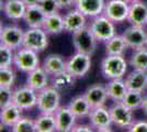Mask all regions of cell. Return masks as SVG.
I'll return each instance as SVG.
<instances>
[{
    "label": "cell",
    "mask_w": 147,
    "mask_h": 132,
    "mask_svg": "<svg viewBox=\"0 0 147 132\" xmlns=\"http://www.w3.org/2000/svg\"><path fill=\"white\" fill-rule=\"evenodd\" d=\"M97 43L98 40L92 33L89 25L73 33V44L76 52L85 53L92 56L97 50Z\"/></svg>",
    "instance_id": "4"
},
{
    "label": "cell",
    "mask_w": 147,
    "mask_h": 132,
    "mask_svg": "<svg viewBox=\"0 0 147 132\" xmlns=\"http://www.w3.org/2000/svg\"><path fill=\"white\" fill-rule=\"evenodd\" d=\"M12 132H36L35 119L29 117H21L20 120L11 128Z\"/></svg>",
    "instance_id": "34"
},
{
    "label": "cell",
    "mask_w": 147,
    "mask_h": 132,
    "mask_svg": "<svg viewBox=\"0 0 147 132\" xmlns=\"http://www.w3.org/2000/svg\"><path fill=\"white\" fill-rule=\"evenodd\" d=\"M126 1H127V2H129V3H131V2H134V1H137V0H126Z\"/></svg>",
    "instance_id": "43"
},
{
    "label": "cell",
    "mask_w": 147,
    "mask_h": 132,
    "mask_svg": "<svg viewBox=\"0 0 147 132\" xmlns=\"http://www.w3.org/2000/svg\"><path fill=\"white\" fill-rule=\"evenodd\" d=\"M13 94L14 90L12 87L0 86V109L13 104Z\"/></svg>",
    "instance_id": "36"
},
{
    "label": "cell",
    "mask_w": 147,
    "mask_h": 132,
    "mask_svg": "<svg viewBox=\"0 0 147 132\" xmlns=\"http://www.w3.org/2000/svg\"><path fill=\"white\" fill-rule=\"evenodd\" d=\"M91 65V55L76 52L67 60L66 69L76 78H82L89 73Z\"/></svg>",
    "instance_id": "7"
},
{
    "label": "cell",
    "mask_w": 147,
    "mask_h": 132,
    "mask_svg": "<svg viewBox=\"0 0 147 132\" xmlns=\"http://www.w3.org/2000/svg\"><path fill=\"white\" fill-rule=\"evenodd\" d=\"M13 104H16L22 110H31L37 105V91L28 85L14 89Z\"/></svg>",
    "instance_id": "12"
},
{
    "label": "cell",
    "mask_w": 147,
    "mask_h": 132,
    "mask_svg": "<svg viewBox=\"0 0 147 132\" xmlns=\"http://www.w3.org/2000/svg\"><path fill=\"white\" fill-rule=\"evenodd\" d=\"M129 63L123 55H107L101 62V73L107 79L123 78L127 72Z\"/></svg>",
    "instance_id": "1"
},
{
    "label": "cell",
    "mask_w": 147,
    "mask_h": 132,
    "mask_svg": "<svg viewBox=\"0 0 147 132\" xmlns=\"http://www.w3.org/2000/svg\"><path fill=\"white\" fill-rule=\"evenodd\" d=\"M49 43V33L43 28H29L24 31L22 46L41 53L47 49Z\"/></svg>",
    "instance_id": "5"
},
{
    "label": "cell",
    "mask_w": 147,
    "mask_h": 132,
    "mask_svg": "<svg viewBox=\"0 0 147 132\" xmlns=\"http://www.w3.org/2000/svg\"><path fill=\"white\" fill-rule=\"evenodd\" d=\"M129 49L125 39L121 34H115L113 38L105 42V54L107 55H123Z\"/></svg>",
    "instance_id": "29"
},
{
    "label": "cell",
    "mask_w": 147,
    "mask_h": 132,
    "mask_svg": "<svg viewBox=\"0 0 147 132\" xmlns=\"http://www.w3.org/2000/svg\"><path fill=\"white\" fill-rule=\"evenodd\" d=\"M111 118L114 126L122 129H129L133 125V110L125 106L122 101H117L110 107Z\"/></svg>",
    "instance_id": "9"
},
{
    "label": "cell",
    "mask_w": 147,
    "mask_h": 132,
    "mask_svg": "<svg viewBox=\"0 0 147 132\" xmlns=\"http://www.w3.org/2000/svg\"><path fill=\"white\" fill-rule=\"evenodd\" d=\"M129 2L126 0H108L105 1L103 14L114 23H121L127 20Z\"/></svg>",
    "instance_id": "8"
},
{
    "label": "cell",
    "mask_w": 147,
    "mask_h": 132,
    "mask_svg": "<svg viewBox=\"0 0 147 132\" xmlns=\"http://www.w3.org/2000/svg\"><path fill=\"white\" fill-rule=\"evenodd\" d=\"M146 25H147V22H146Z\"/></svg>",
    "instance_id": "44"
},
{
    "label": "cell",
    "mask_w": 147,
    "mask_h": 132,
    "mask_svg": "<svg viewBox=\"0 0 147 132\" xmlns=\"http://www.w3.org/2000/svg\"><path fill=\"white\" fill-rule=\"evenodd\" d=\"M122 35L125 39L129 49H133L135 51L147 46V32L144 26L131 24L124 30Z\"/></svg>",
    "instance_id": "13"
},
{
    "label": "cell",
    "mask_w": 147,
    "mask_h": 132,
    "mask_svg": "<svg viewBox=\"0 0 147 132\" xmlns=\"http://www.w3.org/2000/svg\"><path fill=\"white\" fill-rule=\"evenodd\" d=\"M26 6H35V5H38L41 0H22Z\"/></svg>",
    "instance_id": "41"
},
{
    "label": "cell",
    "mask_w": 147,
    "mask_h": 132,
    "mask_svg": "<svg viewBox=\"0 0 147 132\" xmlns=\"http://www.w3.org/2000/svg\"><path fill=\"white\" fill-rule=\"evenodd\" d=\"M93 127L91 125H77L73 128V132H92Z\"/></svg>",
    "instance_id": "39"
},
{
    "label": "cell",
    "mask_w": 147,
    "mask_h": 132,
    "mask_svg": "<svg viewBox=\"0 0 147 132\" xmlns=\"http://www.w3.org/2000/svg\"><path fill=\"white\" fill-rule=\"evenodd\" d=\"M68 107L70 108V110L76 114L77 118H86V117H88L92 109V107L88 102V100H87V98L85 97L84 94L74 97L73 99L69 101Z\"/></svg>",
    "instance_id": "26"
},
{
    "label": "cell",
    "mask_w": 147,
    "mask_h": 132,
    "mask_svg": "<svg viewBox=\"0 0 147 132\" xmlns=\"http://www.w3.org/2000/svg\"><path fill=\"white\" fill-rule=\"evenodd\" d=\"M129 90H135L144 93L147 89V72L133 69L124 79Z\"/></svg>",
    "instance_id": "21"
},
{
    "label": "cell",
    "mask_w": 147,
    "mask_h": 132,
    "mask_svg": "<svg viewBox=\"0 0 147 132\" xmlns=\"http://www.w3.org/2000/svg\"><path fill=\"white\" fill-rule=\"evenodd\" d=\"M61 91L53 86H47L37 93L36 108L41 113H54L61 107Z\"/></svg>",
    "instance_id": "2"
},
{
    "label": "cell",
    "mask_w": 147,
    "mask_h": 132,
    "mask_svg": "<svg viewBox=\"0 0 147 132\" xmlns=\"http://www.w3.org/2000/svg\"><path fill=\"white\" fill-rule=\"evenodd\" d=\"M22 111L23 110L20 107H18L16 104H11L7 107L2 108L0 111L1 126L12 128L22 117Z\"/></svg>",
    "instance_id": "25"
},
{
    "label": "cell",
    "mask_w": 147,
    "mask_h": 132,
    "mask_svg": "<svg viewBox=\"0 0 147 132\" xmlns=\"http://www.w3.org/2000/svg\"><path fill=\"white\" fill-rule=\"evenodd\" d=\"M42 66L47 72V74L49 76H54L66 69L67 61L61 54L52 53V54H49V55L45 57Z\"/></svg>",
    "instance_id": "22"
},
{
    "label": "cell",
    "mask_w": 147,
    "mask_h": 132,
    "mask_svg": "<svg viewBox=\"0 0 147 132\" xmlns=\"http://www.w3.org/2000/svg\"><path fill=\"white\" fill-rule=\"evenodd\" d=\"M85 26H87V17L77 8H74L71 10H69L64 16L65 32L73 34L74 32L78 31Z\"/></svg>",
    "instance_id": "16"
},
{
    "label": "cell",
    "mask_w": 147,
    "mask_h": 132,
    "mask_svg": "<svg viewBox=\"0 0 147 132\" xmlns=\"http://www.w3.org/2000/svg\"><path fill=\"white\" fill-rule=\"evenodd\" d=\"M17 75L12 67L0 68V86L3 87H13L16 84Z\"/></svg>",
    "instance_id": "35"
},
{
    "label": "cell",
    "mask_w": 147,
    "mask_h": 132,
    "mask_svg": "<svg viewBox=\"0 0 147 132\" xmlns=\"http://www.w3.org/2000/svg\"><path fill=\"white\" fill-rule=\"evenodd\" d=\"M43 29L52 35L61 34V32L65 31L64 28V17L58 12L46 16V19L44 21Z\"/></svg>",
    "instance_id": "27"
},
{
    "label": "cell",
    "mask_w": 147,
    "mask_h": 132,
    "mask_svg": "<svg viewBox=\"0 0 147 132\" xmlns=\"http://www.w3.org/2000/svg\"><path fill=\"white\" fill-rule=\"evenodd\" d=\"M47 72L43 68V66H38L37 68L33 69L28 73L26 76V85L34 89L35 91H41L44 88L49 86V78Z\"/></svg>",
    "instance_id": "18"
},
{
    "label": "cell",
    "mask_w": 147,
    "mask_h": 132,
    "mask_svg": "<svg viewBox=\"0 0 147 132\" xmlns=\"http://www.w3.org/2000/svg\"><path fill=\"white\" fill-rule=\"evenodd\" d=\"M14 52L16 51L11 47L0 44V68L12 67L14 63Z\"/></svg>",
    "instance_id": "33"
},
{
    "label": "cell",
    "mask_w": 147,
    "mask_h": 132,
    "mask_svg": "<svg viewBox=\"0 0 147 132\" xmlns=\"http://www.w3.org/2000/svg\"><path fill=\"white\" fill-rule=\"evenodd\" d=\"M142 109L147 113V95H144V99H143V104H142Z\"/></svg>",
    "instance_id": "42"
},
{
    "label": "cell",
    "mask_w": 147,
    "mask_h": 132,
    "mask_svg": "<svg viewBox=\"0 0 147 132\" xmlns=\"http://www.w3.org/2000/svg\"><path fill=\"white\" fill-rule=\"evenodd\" d=\"M129 66L133 67V69H140V70L147 72V46L135 50L133 55L129 58Z\"/></svg>",
    "instance_id": "31"
},
{
    "label": "cell",
    "mask_w": 147,
    "mask_h": 132,
    "mask_svg": "<svg viewBox=\"0 0 147 132\" xmlns=\"http://www.w3.org/2000/svg\"><path fill=\"white\" fill-rule=\"evenodd\" d=\"M76 1H77V0H57V2H58L59 7H61V9L71 8L73 6L76 5Z\"/></svg>",
    "instance_id": "40"
},
{
    "label": "cell",
    "mask_w": 147,
    "mask_h": 132,
    "mask_svg": "<svg viewBox=\"0 0 147 132\" xmlns=\"http://www.w3.org/2000/svg\"><path fill=\"white\" fill-rule=\"evenodd\" d=\"M143 99H144V95L141 91H135V90H129L125 97L123 98L122 102L127 106L129 109H132L133 111L142 108V104H143Z\"/></svg>",
    "instance_id": "32"
},
{
    "label": "cell",
    "mask_w": 147,
    "mask_h": 132,
    "mask_svg": "<svg viewBox=\"0 0 147 132\" xmlns=\"http://www.w3.org/2000/svg\"><path fill=\"white\" fill-rule=\"evenodd\" d=\"M105 87H107L109 99L112 100L113 102L122 101L126 93L129 91V89L126 87V84H125V81L123 78L110 79V82L105 85Z\"/></svg>",
    "instance_id": "23"
},
{
    "label": "cell",
    "mask_w": 147,
    "mask_h": 132,
    "mask_svg": "<svg viewBox=\"0 0 147 132\" xmlns=\"http://www.w3.org/2000/svg\"><path fill=\"white\" fill-rule=\"evenodd\" d=\"M28 6L22 0H5L2 3V11L8 19L18 20L23 19Z\"/></svg>",
    "instance_id": "20"
},
{
    "label": "cell",
    "mask_w": 147,
    "mask_h": 132,
    "mask_svg": "<svg viewBox=\"0 0 147 132\" xmlns=\"http://www.w3.org/2000/svg\"><path fill=\"white\" fill-rule=\"evenodd\" d=\"M76 79L77 78L75 76L71 75L67 69H65V70L53 76L52 86L55 87L56 89H58L59 91H65V90H68L75 86Z\"/></svg>",
    "instance_id": "28"
},
{
    "label": "cell",
    "mask_w": 147,
    "mask_h": 132,
    "mask_svg": "<svg viewBox=\"0 0 147 132\" xmlns=\"http://www.w3.org/2000/svg\"><path fill=\"white\" fill-rule=\"evenodd\" d=\"M40 64H41L40 56H38V52H36V51L21 46L20 49L16 50V52H14L13 66L22 73H25V74L30 73L33 69L41 66Z\"/></svg>",
    "instance_id": "3"
},
{
    "label": "cell",
    "mask_w": 147,
    "mask_h": 132,
    "mask_svg": "<svg viewBox=\"0 0 147 132\" xmlns=\"http://www.w3.org/2000/svg\"><path fill=\"white\" fill-rule=\"evenodd\" d=\"M36 132H55L57 131L55 114L41 113L35 119Z\"/></svg>",
    "instance_id": "30"
},
{
    "label": "cell",
    "mask_w": 147,
    "mask_h": 132,
    "mask_svg": "<svg viewBox=\"0 0 147 132\" xmlns=\"http://www.w3.org/2000/svg\"><path fill=\"white\" fill-rule=\"evenodd\" d=\"M24 31L18 25H5L0 31V42L13 50H18L23 44Z\"/></svg>",
    "instance_id": "11"
},
{
    "label": "cell",
    "mask_w": 147,
    "mask_h": 132,
    "mask_svg": "<svg viewBox=\"0 0 147 132\" xmlns=\"http://www.w3.org/2000/svg\"><path fill=\"white\" fill-rule=\"evenodd\" d=\"M84 95L92 108L105 106L107 101L109 99L107 87L102 84H93L91 86H89Z\"/></svg>",
    "instance_id": "15"
},
{
    "label": "cell",
    "mask_w": 147,
    "mask_h": 132,
    "mask_svg": "<svg viewBox=\"0 0 147 132\" xmlns=\"http://www.w3.org/2000/svg\"><path fill=\"white\" fill-rule=\"evenodd\" d=\"M89 26L96 39L98 40V42L105 43L107 41H109L111 38H113L117 34L114 22L111 21L109 18H107L104 14L92 18V21L90 22Z\"/></svg>",
    "instance_id": "6"
},
{
    "label": "cell",
    "mask_w": 147,
    "mask_h": 132,
    "mask_svg": "<svg viewBox=\"0 0 147 132\" xmlns=\"http://www.w3.org/2000/svg\"><path fill=\"white\" fill-rule=\"evenodd\" d=\"M38 6L41 7V9L43 10L46 16L58 12L59 9H61L57 0H41Z\"/></svg>",
    "instance_id": "37"
},
{
    "label": "cell",
    "mask_w": 147,
    "mask_h": 132,
    "mask_svg": "<svg viewBox=\"0 0 147 132\" xmlns=\"http://www.w3.org/2000/svg\"><path fill=\"white\" fill-rule=\"evenodd\" d=\"M129 132H147V121H134L133 125L129 128Z\"/></svg>",
    "instance_id": "38"
},
{
    "label": "cell",
    "mask_w": 147,
    "mask_h": 132,
    "mask_svg": "<svg viewBox=\"0 0 147 132\" xmlns=\"http://www.w3.org/2000/svg\"><path fill=\"white\" fill-rule=\"evenodd\" d=\"M88 119L90 125L99 132L112 131L111 126L113 125V122L111 118L110 108L108 109L105 106L92 108L88 116Z\"/></svg>",
    "instance_id": "10"
},
{
    "label": "cell",
    "mask_w": 147,
    "mask_h": 132,
    "mask_svg": "<svg viewBox=\"0 0 147 132\" xmlns=\"http://www.w3.org/2000/svg\"><path fill=\"white\" fill-rule=\"evenodd\" d=\"M45 19H46V14L38 5L28 7L23 17L25 24L29 28H43Z\"/></svg>",
    "instance_id": "24"
},
{
    "label": "cell",
    "mask_w": 147,
    "mask_h": 132,
    "mask_svg": "<svg viewBox=\"0 0 147 132\" xmlns=\"http://www.w3.org/2000/svg\"><path fill=\"white\" fill-rule=\"evenodd\" d=\"M129 24L144 26L147 22V3L142 0H137L129 3V11L127 20Z\"/></svg>",
    "instance_id": "17"
},
{
    "label": "cell",
    "mask_w": 147,
    "mask_h": 132,
    "mask_svg": "<svg viewBox=\"0 0 147 132\" xmlns=\"http://www.w3.org/2000/svg\"><path fill=\"white\" fill-rule=\"evenodd\" d=\"M57 132H73V128L77 123L76 114L68 106H61L55 113Z\"/></svg>",
    "instance_id": "14"
},
{
    "label": "cell",
    "mask_w": 147,
    "mask_h": 132,
    "mask_svg": "<svg viewBox=\"0 0 147 132\" xmlns=\"http://www.w3.org/2000/svg\"><path fill=\"white\" fill-rule=\"evenodd\" d=\"M105 1L104 0H77L75 8H77L87 18H96L103 14Z\"/></svg>",
    "instance_id": "19"
}]
</instances>
